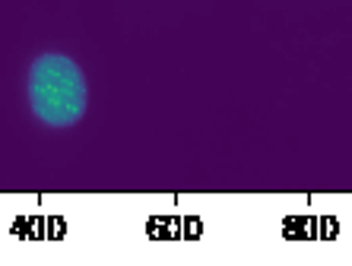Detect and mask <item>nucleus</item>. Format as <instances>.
I'll list each match as a JSON object with an SVG mask.
<instances>
[{"mask_svg":"<svg viewBox=\"0 0 352 266\" xmlns=\"http://www.w3.org/2000/svg\"><path fill=\"white\" fill-rule=\"evenodd\" d=\"M29 108L45 127L64 130L82 121L89 105V86L82 76L80 64L67 54H41L29 67Z\"/></svg>","mask_w":352,"mask_h":266,"instance_id":"f257e3e1","label":"nucleus"}]
</instances>
